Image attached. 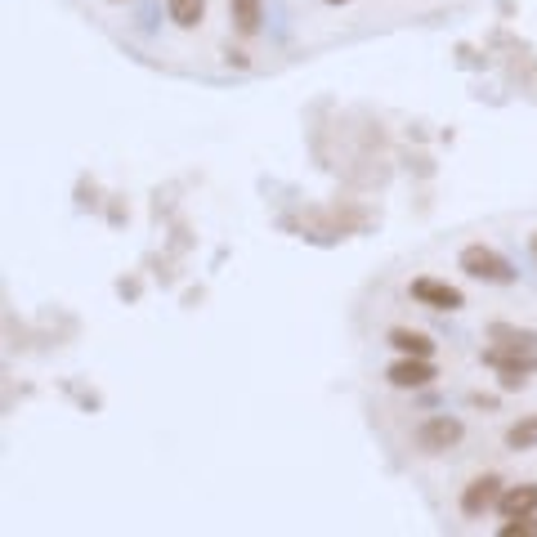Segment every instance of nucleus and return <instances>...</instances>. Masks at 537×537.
<instances>
[{
  "label": "nucleus",
  "instance_id": "f257e3e1",
  "mask_svg": "<svg viewBox=\"0 0 537 537\" xmlns=\"http://www.w3.org/2000/svg\"><path fill=\"white\" fill-rule=\"evenodd\" d=\"M457 268L466 278H475V283H492V287H510L515 283V264L497 251V246H488V242H470V246H461L457 251Z\"/></svg>",
  "mask_w": 537,
  "mask_h": 537
},
{
  "label": "nucleus",
  "instance_id": "f03ea898",
  "mask_svg": "<svg viewBox=\"0 0 537 537\" xmlns=\"http://www.w3.org/2000/svg\"><path fill=\"white\" fill-rule=\"evenodd\" d=\"M483 368L497 372L501 390H524L528 376L537 372V350H515V345H488L483 350Z\"/></svg>",
  "mask_w": 537,
  "mask_h": 537
},
{
  "label": "nucleus",
  "instance_id": "7ed1b4c3",
  "mask_svg": "<svg viewBox=\"0 0 537 537\" xmlns=\"http://www.w3.org/2000/svg\"><path fill=\"white\" fill-rule=\"evenodd\" d=\"M461 439H466V425H461V417H448V412L425 417V421L412 430V448H417L421 457H443V452L461 448Z\"/></svg>",
  "mask_w": 537,
  "mask_h": 537
},
{
  "label": "nucleus",
  "instance_id": "20e7f679",
  "mask_svg": "<svg viewBox=\"0 0 537 537\" xmlns=\"http://www.w3.org/2000/svg\"><path fill=\"white\" fill-rule=\"evenodd\" d=\"M501 488H506V479L501 475H475L466 488H461V515L466 519H483L488 510H497V501H501Z\"/></svg>",
  "mask_w": 537,
  "mask_h": 537
},
{
  "label": "nucleus",
  "instance_id": "39448f33",
  "mask_svg": "<svg viewBox=\"0 0 537 537\" xmlns=\"http://www.w3.org/2000/svg\"><path fill=\"white\" fill-rule=\"evenodd\" d=\"M408 296H412L417 305H425V310H439V314H452V310L466 305L461 287H452V283H443V278H412V283H408Z\"/></svg>",
  "mask_w": 537,
  "mask_h": 537
},
{
  "label": "nucleus",
  "instance_id": "423d86ee",
  "mask_svg": "<svg viewBox=\"0 0 537 537\" xmlns=\"http://www.w3.org/2000/svg\"><path fill=\"white\" fill-rule=\"evenodd\" d=\"M434 363L430 359H412V354H399L390 368H385V381L394 385V390H425V385H434Z\"/></svg>",
  "mask_w": 537,
  "mask_h": 537
},
{
  "label": "nucleus",
  "instance_id": "0eeeda50",
  "mask_svg": "<svg viewBox=\"0 0 537 537\" xmlns=\"http://www.w3.org/2000/svg\"><path fill=\"white\" fill-rule=\"evenodd\" d=\"M501 519H519V515H537V483H506L501 501H497Z\"/></svg>",
  "mask_w": 537,
  "mask_h": 537
},
{
  "label": "nucleus",
  "instance_id": "6e6552de",
  "mask_svg": "<svg viewBox=\"0 0 537 537\" xmlns=\"http://www.w3.org/2000/svg\"><path fill=\"white\" fill-rule=\"evenodd\" d=\"M228 19L237 37H255L264 28V0H228Z\"/></svg>",
  "mask_w": 537,
  "mask_h": 537
},
{
  "label": "nucleus",
  "instance_id": "1a4fd4ad",
  "mask_svg": "<svg viewBox=\"0 0 537 537\" xmlns=\"http://www.w3.org/2000/svg\"><path fill=\"white\" fill-rule=\"evenodd\" d=\"M399 354H412V359H434V341L425 336V332H417V327H390V336H385Z\"/></svg>",
  "mask_w": 537,
  "mask_h": 537
},
{
  "label": "nucleus",
  "instance_id": "9d476101",
  "mask_svg": "<svg viewBox=\"0 0 537 537\" xmlns=\"http://www.w3.org/2000/svg\"><path fill=\"white\" fill-rule=\"evenodd\" d=\"M501 443H506L510 452H533V448H537V412H528V417H519L515 425H506Z\"/></svg>",
  "mask_w": 537,
  "mask_h": 537
},
{
  "label": "nucleus",
  "instance_id": "9b49d317",
  "mask_svg": "<svg viewBox=\"0 0 537 537\" xmlns=\"http://www.w3.org/2000/svg\"><path fill=\"white\" fill-rule=\"evenodd\" d=\"M166 14H170L175 28L193 32V28H202V19H206V0H166Z\"/></svg>",
  "mask_w": 537,
  "mask_h": 537
},
{
  "label": "nucleus",
  "instance_id": "f8f14e48",
  "mask_svg": "<svg viewBox=\"0 0 537 537\" xmlns=\"http://www.w3.org/2000/svg\"><path fill=\"white\" fill-rule=\"evenodd\" d=\"M488 341L492 345H515V350H537V332L533 327H510V323H492Z\"/></svg>",
  "mask_w": 537,
  "mask_h": 537
},
{
  "label": "nucleus",
  "instance_id": "ddd939ff",
  "mask_svg": "<svg viewBox=\"0 0 537 537\" xmlns=\"http://www.w3.org/2000/svg\"><path fill=\"white\" fill-rule=\"evenodd\" d=\"M497 537H537V515H519V519H506L497 528Z\"/></svg>",
  "mask_w": 537,
  "mask_h": 537
},
{
  "label": "nucleus",
  "instance_id": "4468645a",
  "mask_svg": "<svg viewBox=\"0 0 537 537\" xmlns=\"http://www.w3.org/2000/svg\"><path fill=\"white\" fill-rule=\"evenodd\" d=\"M323 5H350V0H323Z\"/></svg>",
  "mask_w": 537,
  "mask_h": 537
},
{
  "label": "nucleus",
  "instance_id": "2eb2a0df",
  "mask_svg": "<svg viewBox=\"0 0 537 537\" xmlns=\"http://www.w3.org/2000/svg\"><path fill=\"white\" fill-rule=\"evenodd\" d=\"M528 246H533V255H537V233H533V242H528Z\"/></svg>",
  "mask_w": 537,
  "mask_h": 537
}]
</instances>
